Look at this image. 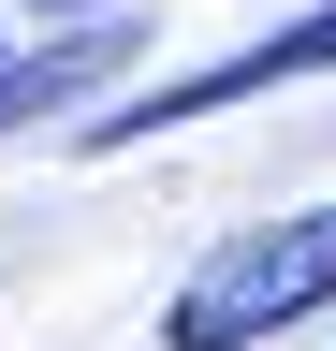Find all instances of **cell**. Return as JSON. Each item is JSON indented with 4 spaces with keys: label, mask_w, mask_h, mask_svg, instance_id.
<instances>
[{
    "label": "cell",
    "mask_w": 336,
    "mask_h": 351,
    "mask_svg": "<svg viewBox=\"0 0 336 351\" xmlns=\"http://www.w3.org/2000/svg\"><path fill=\"white\" fill-rule=\"evenodd\" d=\"M307 307H336V205L205 249L190 278H176V307H161V351H248V337L307 322Z\"/></svg>",
    "instance_id": "6da1fadb"
},
{
    "label": "cell",
    "mask_w": 336,
    "mask_h": 351,
    "mask_svg": "<svg viewBox=\"0 0 336 351\" xmlns=\"http://www.w3.org/2000/svg\"><path fill=\"white\" fill-rule=\"evenodd\" d=\"M292 73H336V0H322V15H292V29H263V44H234V59H205V73H176V88H146V103H103V117H88V147H146V132H190V117L263 103V88H292Z\"/></svg>",
    "instance_id": "7a4b0ae2"
},
{
    "label": "cell",
    "mask_w": 336,
    "mask_h": 351,
    "mask_svg": "<svg viewBox=\"0 0 336 351\" xmlns=\"http://www.w3.org/2000/svg\"><path fill=\"white\" fill-rule=\"evenodd\" d=\"M103 73H132V15H88L73 44H44V59H0V132L44 117V103H88Z\"/></svg>",
    "instance_id": "3957f363"
},
{
    "label": "cell",
    "mask_w": 336,
    "mask_h": 351,
    "mask_svg": "<svg viewBox=\"0 0 336 351\" xmlns=\"http://www.w3.org/2000/svg\"><path fill=\"white\" fill-rule=\"evenodd\" d=\"M29 15H103V0H29Z\"/></svg>",
    "instance_id": "277c9868"
}]
</instances>
